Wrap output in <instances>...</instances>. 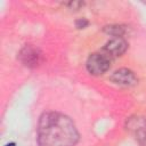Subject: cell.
I'll use <instances>...</instances> for the list:
<instances>
[{
  "mask_svg": "<svg viewBox=\"0 0 146 146\" xmlns=\"http://www.w3.org/2000/svg\"><path fill=\"white\" fill-rule=\"evenodd\" d=\"M38 146H75L79 131L72 119L59 112H44L38 123Z\"/></svg>",
  "mask_w": 146,
  "mask_h": 146,
  "instance_id": "1",
  "label": "cell"
},
{
  "mask_svg": "<svg viewBox=\"0 0 146 146\" xmlns=\"http://www.w3.org/2000/svg\"><path fill=\"white\" fill-rule=\"evenodd\" d=\"M6 146H15V144H14V143H10V144H8V145H6Z\"/></svg>",
  "mask_w": 146,
  "mask_h": 146,
  "instance_id": "10",
  "label": "cell"
},
{
  "mask_svg": "<svg viewBox=\"0 0 146 146\" xmlns=\"http://www.w3.org/2000/svg\"><path fill=\"white\" fill-rule=\"evenodd\" d=\"M84 3L81 2V1H71V2H67L66 6L70 7L71 9H79L81 6H83Z\"/></svg>",
  "mask_w": 146,
  "mask_h": 146,
  "instance_id": "9",
  "label": "cell"
},
{
  "mask_svg": "<svg viewBox=\"0 0 146 146\" xmlns=\"http://www.w3.org/2000/svg\"><path fill=\"white\" fill-rule=\"evenodd\" d=\"M103 31L106 34L112 35L113 38H123L128 32V27L127 25H123V24H111V25L104 26Z\"/></svg>",
  "mask_w": 146,
  "mask_h": 146,
  "instance_id": "7",
  "label": "cell"
},
{
  "mask_svg": "<svg viewBox=\"0 0 146 146\" xmlns=\"http://www.w3.org/2000/svg\"><path fill=\"white\" fill-rule=\"evenodd\" d=\"M112 62H113V58H111L107 54H105L104 51L100 50L98 52L91 54L88 57V59L86 62V67L90 74L102 75L110 70Z\"/></svg>",
  "mask_w": 146,
  "mask_h": 146,
  "instance_id": "2",
  "label": "cell"
},
{
  "mask_svg": "<svg viewBox=\"0 0 146 146\" xmlns=\"http://www.w3.org/2000/svg\"><path fill=\"white\" fill-rule=\"evenodd\" d=\"M128 49V42L124 40V38H113L110 41L105 43L102 51L107 54L111 58H116L122 56Z\"/></svg>",
  "mask_w": 146,
  "mask_h": 146,
  "instance_id": "6",
  "label": "cell"
},
{
  "mask_svg": "<svg viewBox=\"0 0 146 146\" xmlns=\"http://www.w3.org/2000/svg\"><path fill=\"white\" fill-rule=\"evenodd\" d=\"M88 24H89V22L86 18H79V19L75 21V26L78 29H84V27L88 26Z\"/></svg>",
  "mask_w": 146,
  "mask_h": 146,
  "instance_id": "8",
  "label": "cell"
},
{
  "mask_svg": "<svg viewBox=\"0 0 146 146\" xmlns=\"http://www.w3.org/2000/svg\"><path fill=\"white\" fill-rule=\"evenodd\" d=\"M42 58L43 56L41 50L31 44H27L24 48H22V50L18 54V59L21 60V63L31 68L39 66L42 62Z\"/></svg>",
  "mask_w": 146,
  "mask_h": 146,
  "instance_id": "4",
  "label": "cell"
},
{
  "mask_svg": "<svg viewBox=\"0 0 146 146\" xmlns=\"http://www.w3.org/2000/svg\"><path fill=\"white\" fill-rule=\"evenodd\" d=\"M111 82L120 87H132L138 83V78L135 72L129 68H119L110 76Z\"/></svg>",
  "mask_w": 146,
  "mask_h": 146,
  "instance_id": "5",
  "label": "cell"
},
{
  "mask_svg": "<svg viewBox=\"0 0 146 146\" xmlns=\"http://www.w3.org/2000/svg\"><path fill=\"white\" fill-rule=\"evenodd\" d=\"M125 128L133 136L139 146H146V117L139 115L130 116L127 120Z\"/></svg>",
  "mask_w": 146,
  "mask_h": 146,
  "instance_id": "3",
  "label": "cell"
}]
</instances>
